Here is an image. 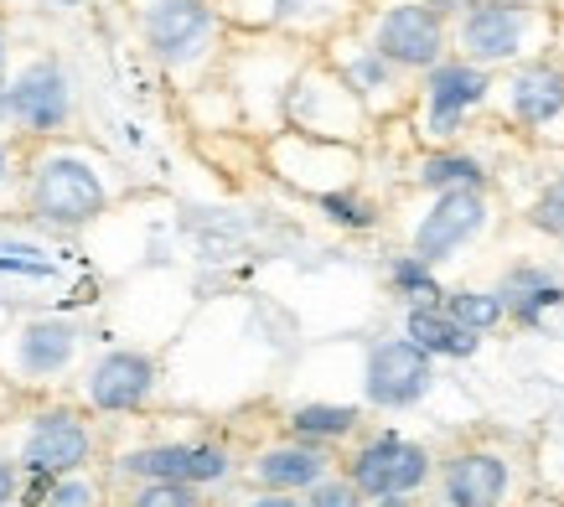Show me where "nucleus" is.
<instances>
[{"mask_svg": "<svg viewBox=\"0 0 564 507\" xmlns=\"http://www.w3.org/2000/svg\"><path fill=\"white\" fill-rule=\"evenodd\" d=\"M544 36H549V11L539 0H477L456 21L451 47H456V57L477 63V68H518V63H529Z\"/></svg>", "mask_w": 564, "mask_h": 507, "instance_id": "obj_1", "label": "nucleus"}, {"mask_svg": "<svg viewBox=\"0 0 564 507\" xmlns=\"http://www.w3.org/2000/svg\"><path fill=\"white\" fill-rule=\"evenodd\" d=\"M368 42L393 68L430 73L451 52V21L425 0H378L368 11Z\"/></svg>", "mask_w": 564, "mask_h": 507, "instance_id": "obj_2", "label": "nucleus"}, {"mask_svg": "<svg viewBox=\"0 0 564 507\" xmlns=\"http://www.w3.org/2000/svg\"><path fill=\"white\" fill-rule=\"evenodd\" d=\"M497 94L492 68H477L466 57H445L430 73H420V136L425 140H456L466 119Z\"/></svg>", "mask_w": 564, "mask_h": 507, "instance_id": "obj_3", "label": "nucleus"}, {"mask_svg": "<svg viewBox=\"0 0 564 507\" xmlns=\"http://www.w3.org/2000/svg\"><path fill=\"white\" fill-rule=\"evenodd\" d=\"M140 26H145V42L155 47V57L172 63V68H187V63L207 57L213 36H218V17H213L207 0H151Z\"/></svg>", "mask_w": 564, "mask_h": 507, "instance_id": "obj_4", "label": "nucleus"}, {"mask_svg": "<svg viewBox=\"0 0 564 507\" xmlns=\"http://www.w3.org/2000/svg\"><path fill=\"white\" fill-rule=\"evenodd\" d=\"M502 94V115L518 130H549L564 119V57H529L508 68V78L497 84Z\"/></svg>", "mask_w": 564, "mask_h": 507, "instance_id": "obj_5", "label": "nucleus"}, {"mask_svg": "<svg viewBox=\"0 0 564 507\" xmlns=\"http://www.w3.org/2000/svg\"><path fill=\"white\" fill-rule=\"evenodd\" d=\"M481 223H487V197L481 192H435V203L420 223H414V259H425V265H441L451 254H462L471 238L481 234Z\"/></svg>", "mask_w": 564, "mask_h": 507, "instance_id": "obj_6", "label": "nucleus"}, {"mask_svg": "<svg viewBox=\"0 0 564 507\" xmlns=\"http://www.w3.org/2000/svg\"><path fill=\"white\" fill-rule=\"evenodd\" d=\"M425 476L430 456L399 435H378L373 445H362L352 456V487L362 497H410L414 487H425Z\"/></svg>", "mask_w": 564, "mask_h": 507, "instance_id": "obj_7", "label": "nucleus"}, {"mask_svg": "<svg viewBox=\"0 0 564 507\" xmlns=\"http://www.w3.org/2000/svg\"><path fill=\"white\" fill-rule=\"evenodd\" d=\"M32 203H36V213L52 218V223H84V218L99 213L104 186H99V176H94L84 161L57 155V161H42V166H36Z\"/></svg>", "mask_w": 564, "mask_h": 507, "instance_id": "obj_8", "label": "nucleus"}, {"mask_svg": "<svg viewBox=\"0 0 564 507\" xmlns=\"http://www.w3.org/2000/svg\"><path fill=\"white\" fill-rule=\"evenodd\" d=\"M430 378H435V373H430V353L414 347L410 337L383 342V347H373V357H368V399L383 409L414 404V399L430 389Z\"/></svg>", "mask_w": 564, "mask_h": 507, "instance_id": "obj_9", "label": "nucleus"}, {"mask_svg": "<svg viewBox=\"0 0 564 507\" xmlns=\"http://www.w3.org/2000/svg\"><path fill=\"white\" fill-rule=\"evenodd\" d=\"M68 78H63L57 63H32L17 84L6 88V115L17 119L21 130H36V136L57 130L68 119Z\"/></svg>", "mask_w": 564, "mask_h": 507, "instance_id": "obj_10", "label": "nucleus"}, {"mask_svg": "<svg viewBox=\"0 0 564 507\" xmlns=\"http://www.w3.org/2000/svg\"><path fill=\"white\" fill-rule=\"evenodd\" d=\"M502 492H508V461L492 451H466L441 476L445 507H497Z\"/></svg>", "mask_w": 564, "mask_h": 507, "instance_id": "obj_11", "label": "nucleus"}, {"mask_svg": "<svg viewBox=\"0 0 564 507\" xmlns=\"http://www.w3.org/2000/svg\"><path fill=\"white\" fill-rule=\"evenodd\" d=\"M130 472L151 476V482H218L228 472V456L218 445H155V451H135L124 461Z\"/></svg>", "mask_w": 564, "mask_h": 507, "instance_id": "obj_12", "label": "nucleus"}, {"mask_svg": "<svg viewBox=\"0 0 564 507\" xmlns=\"http://www.w3.org/2000/svg\"><path fill=\"white\" fill-rule=\"evenodd\" d=\"M337 73H343V84L358 94L362 109H383V104L399 99V73L404 68H393L389 57L362 36V42H352V52L337 57Z\"/></svg>", "mask_w": 564, "mask_h": 507, "instance_id": "obj_13", "label": "nucleus"}, {"mask_svg": "<svg viewBox=\"0 0 564 507\" xmlns=\"http://www.w3.org/2000/svg\"><path fill=\"white\" fill-rule=\"evenodd\" d=\"M88 456V430L73 414H47L36 420L32 440H26V461L32 472H68Z\"/></svg>", "mask_w": 564, "mask_h": 507, "instance_id": "obj_14", "label": "nucleus"}, {"mask_svg": "<svg viewBox=\"0 0 564 507\" xmlns=\"http://www.w3.org/2000/svg\"><path fill=\"white\" fill-rule=\"evenodd\" d=\"M404 332H410V342L425 347L430 357H471L477 353V332H466L445 305H410Z\"/></svg>", "mask_w": 564, "mask_h": 507, "instance_id": "obj_15", "label": "nucleus"}, {"mask_svg": "<svg viewBox=\"0 0 564 507\" xmlns=\"http://www.w3.org/2000/svg\"><path fill=\"white\" fill-rule=\"evenodd\" d=\"M145 393H151V363L140 353L104 357L94 373V404L99 409H135Z\"/></svg>", "mask_w": 564, "mask_h": 507, "instance_id": "obj_16", "label": "nucleus"}, {"mask_svg": "<svg viewBox=\"0 0 564 507\" xmlns=\"http://www.w3.org/2000/svg\"><path fill=\"white\" fill-rule=\"evenodd\" d=\"M254 476L270 492H301L326 482V456L311 451V445H280V451H264L254 466Z\"/></svg>", "mask_w": 564, "mask_h": 507, "instance_id": "obj_17", "label": "nucleus"}, {"mask_svg": "<svg viewBox=\"0 0 564 507\" xmlns=\"http://www.w3.org/2000/svg\"><path fill=\"white\" fill-rule=\"evenodd\" d=\"M502 301H508V311H513L518 322H539L544 311H554V305H564V285L554 280V274L533 270V265H518L508 280H502V290H497Z\"/></svg>", "mask_w": 564, "mask_h": 507, "instance_id": "obj_18", "label": "nucleus"}, {"mask_svg": "<svg viewBox=\"0 0 564 507\" xmlns=\"http://www.w3.org/2000/svg\"><path fill=\"white\" fill-rule=\"evenodd\" d=\"M414 176H420L425 192H466V186L481 192V186H487V166L466 151H430Z\"/></svg>", "mask_w": 564, "mask_h": 507, "instance_id": "obj_19", "label": "nucleus"}, {"mask_svg": "<svg viewBox=\"0 0 564 507\" xmlns=\"http://www.w3.org/2000/svg\"><path fill=\"white\" fill-rule=\"evenodd\" d=\"M445 311H451L466 332H477V337H481V332L502 326L508 301H502V295H492V290H456V295H445Z\"/></svg>", "mask_w": 564, "mask_h": 507, "instance_id": "obj_20", "label": "nucleus"}, {"mask_svg": "<svg viewBox=\"0 0 564 507\" xmlns=\"http://www.w3.org/2000/svg\"><path fill=\"white\" fill-rule=\"evenodd\" d=\"M358 424V409L347 404H306L291 414V430L301 440H332V435H347Z\"/></svg>", "mask_w": 564, "mask_h": 507, "instance_id": "obj_21", "label": "nucleus"}, {"mask_svg": "<svg viewBox=\"0 0 564 507\" xmlns=\"http://www.w3.org/2000/svg\"><path fill=\"white\" fill-rule=\"evenodd\" d=\"M21 353H26V368H63V363H68V353H73V332L68 326H57V322H36L32 332H26V347H21Z\"/></svg>", "mask_w": 564, "mask_h": 507, "instance_id": "obj_22", "label": "nucleus"}, {"mask_svg": "<svg viewBox=\"0 0 564 507\" xmlns=\"http://www.w3.org/2000/svg\"><path fill=\"white\" fill-rule=\"evenodd\" d=\"M389 280H393V290H399V295H410L414 305H435V301H441V280H435V274H430V265H425V259H414V254L393 259Z\"/></svg>", "mask_w": 564, "mask_h": 507, "instance_id": "obj_23", "label": "nucleus"}, {"mask_svg": "<svg viewBox=\"0 0 564 507\" xmlns=\"http://www.w3.org/2000/svg\"><path fill=\"white\" fill-rule=\"evenodd\" d=\"M259 6H264L259 21H270V26H311V21L343 11L337 0H259Z\"/></svg>", "mask_w": 564, "mask_h": 507, "instance_id": "obj_24", "label": "nucleus"}, {"mask_svg": "<svg viewBox=\"0 0 564 507\" xmlns=\"http://www.w3.org/2000/svg\"><path fill=\"white\" fill-rule=\"evenodd\" d=\"M529 223L539 228V234H549V238H564V171L554 176V182H544V192L533 197Z\"/></svg>", "mask_w": 564, "mask_h": 507, "instance_id": "obj_25", "label": "nucleus"}, {"mask_svg": "<svg viewBox=\"0 0 564 507\" xmlns=\"http://www.w3.org/2000/svg\"><path fill=\"white\" fill-rule=\"evenodd\" d=\"M322 213L332 223H343V228H373V223H378V207L362 203L358 192H326V197H322Z\"/></svg>", "mask_w": 564, "mask_h": 507, "instance_id": "obj_26", "label": "nucleus"}, {"mask_svg": "<svg viewBox=\"0 0 564 507\" xmlns=\"http://www.w3.org/2000/svg\"><path fill=\"white\" fill-rule=\"evenodd\" d=\"M135 507H197L187 482H151V487L135 497Z\"/></svg>", "mask_w": 564, "mask_h": 507, "instance_id": "obj_27", "label": "nucleus"}, {"mask_svg": "<svg viewBox=\"0 0 564 507\" xmlns=\"http://www.w3.org/2000/svg\"><path fill=\"white\" fill-rule=\"evenodd\" d=\"M358 497L362 492L352 487V482H316L306 507H358Z\"/></svg>", "mask_w": 564, "mask_h": 507, "instance_id": "obj_28", "label": "nucleus"}, {"mask_svg": "<svg viewBox=\"0 0 564 507\" xmlns=\"http://www.w3.org/2000/svg\"><path fill=\"white\" fill-rule=\"evenodd\" d=\"M52 507H94V487H84V482H68V487H57L47 497Z\"/></svg>", "mask_w": 564, "mask_h": 507, "instance_id": "obj_29", "label": "nucleus"}, {"mask_svg": "<svg viewBox=\"0 0 564 507\" xmlns=\"http://www.w3.org/2000/svg\"><path fill=\"white\" fill-rule=\"evenodd\" d=\"M425 6H435V11H441L445 21H462L466 11H471V6H477V0H425Z\"/></svg>", "mask_w": 564, "mask_h": 507, "instance_id": "obj_30", "label": "nucleus"}, {"mask_svg": "<svg viewBox=\"0 0 564 507\" xmlns=\"http://www.w3.org/2000/svg\"><path fill=\"white\" fill-rule=\"evenodd\" d=\"M254 507H306V503H295L291 492H270V497H259Z\"/></svg>", "mask_w": 564, "mask_h": 507, "instance_id": "obj_31", "label": "nucleus"}, {"mask_svg": "<svg viewBox=\"0 0 564 507\" xmlns=\"http://www.w3.org/2000/svg\"><path fill=\"white\" fill-rule=\"evenodd\" d=\"M0 109H6V32H0Z\"/></svg>", "mask_w": 564, "mask_h": 507, "instance_id": "obj_32", "label": "nucleus"}, {"mask_svg": "<svg viewBox=\"0 0 564 507\" xmlns=\"http://www.w3.org/2000/svg\"><path fill=\"white\" fill-rule=\"evenodd\" d=\"M6 497H11V472L0 466V503H6Z\"/></svg>", "mask_w": 564, "mask_h": 507, "instance_id": "obj_33", "label": "nucleus"}, {"mask_svg": "<svg viewBox=\"0 0 564 507\" xmlns=\"http://www.w3.org/2000/svg\"><path fill=\"white\" fill-rule=\"evenodd\" d=\"M378 507H410L404 497H378Z\"/></svg>", "mask_w": 564, "mask_h": 507, "instance_id": "obj_34", "label": "nucleus"}, {"mask_svg": "<svg viewBox=\"0 0 564 507\" xmlns=\"http://www.w3.org/2000/svg\"><path fill=\"white\" fill-rule=\"evenodd\" d=\"M0 176H6V145H0Z\"/></svg>", "mask_w": 564, "mask_h": 507, "instance_id": "obj_35", "label": "nucleus"}, {"mask_svg": "<svg viewBox=\"0 0 564 507\" xmlns=\"http://www.w3.org/2000/svg\"><path fill=\"white\" fill-rule=\"evenodd\" d=\"M560 11H564V0H560Z\"/></svg>", "mask_w": 564, "mask_h": 507, "instance_id": "obj_36", "label": "nucleus"}]
</instances>
